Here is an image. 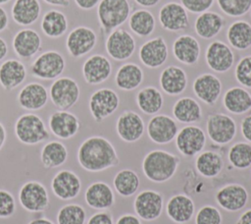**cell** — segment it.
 Masks as SVG:
<instances>
[{
    "label": "cell",
    "mask_w": 251,
    "mask_h": 224,
    "mask_svg": "<svg viewBox=\"0 0 251 224\" xmlns=\"http://www.w3.org/2000/svg\"><path fill=\"white\" fill-rule=\"evenodd\" d=\"M86 224H114V220L111 213L105 210H100L92 214L88 218Z\"/></svg>",
    "instance_id": "obj_50"
},
{
    "label": "cell",
    "mask_w": 251,
    "mask_h": 224,
    "mask_svg": "<svg viewBox=\"0 0 251 224\" xmlns=\"http://www.w3.org/2000/svg\"><path fill=\"white\" fill-rule=\"evenodd\" d=\"M146 132L154 143L167 144L176 139L178 126L173 117L166 114H156L148 121Z\"/></svg>",
    "instance_id": "obj_16"
},
{
    "label": "cell",
    "mask_w": 251,
    "mask_h": 224,
    "mask_svg": "<svg viewBox=\"0 0 251 224\" xmlns=\"http://www.w3.org/2000/svg\"><path fill=\"white\" fill-rule=\"evenodd\" d=\"M230 165L236 169H246L251 166V143L238 141L233 143L227 153Z\"/></svg>",
    "instance_id": "obj_43"
},
{
    "label": "cell",
    "mask_w": 251,
    "mask_h": 224,
    "mask_svg": "<svg viewBox=\"0 0 251 224\" xmlns=\"http://www.w3.org/2000/svg\"><path fill=\"white\" fill-rule=\"evenodd\" d=\"M175 140L177 150L184 156L192 157L203 150L207 137L200 127L187 125L177 132Z\"/></svg>",
    "instance_id": "obj_13"
},
{
    "label": "cell",
    "mask_w": 251,
    "mask_h": 224,
    "mask_svg": "<svg viewBox=\"0 0 251 224\" xmlns=\"http://www.w3.org/2000/svg\"><path fill=\"white\" fill-rule=\"evenodd\" d=\"M26 75L25 65L18 59H6L0 64V85L7 91L20 86L25 81Z\"/></svg>",
    "instance_id": "obj_28"
},
{
    "label": "cell",
    "mask_w": 251,
    "mask_h": 224,
    "mask_svg": "<svg viewBox=\"0 0 251 224\" xmlns=\"http://www.w3.org/2000/svg\"><path fill=\"white\" fill-rule=\"evenodd\" d=\"M205 62L213 72L224 74L232 68L235 62L234 52L227 43L216 39L211 41L205 49Z\"/></svg>",
    "instance_id": "obj_12"
},
{
    "label": "cell",
    "mask_w": 251,
    "mask_h": 224,
    "mask_svg": "<svg viewBox=\"0 0 251 224\" xmlns=\"http://www.w3.org/2000/svg\"><path fill=\"white\" fill-rule=\"evenodd\" d=\"M222 82L212 73L198 75L192 84L195 96L207 105H214L222 93Z\"/></svg>",
    "instance_id": "obj_23"
},
{
    "label": "cell",
    "mask_w": 251,
    "mask_h": 224,
    "mask_svg": "<svg viewBox=\"0 0 251 224\" xmlns=\"http://www.w3.org/2000/svg\"><path fill=\"white\" fill-rule=\"evenodd\" d=\"M166 211L172 221L177 224H184L192 219L195 205L189 196L183 194H177L168 200Z\"/></svg>",
    "instance_id": "obj_31"
},
{
    "label": "cell",
    "mask_w": 251,
    "mask_h": 224,
    "mask_svg": "<svg viewBox=\"0 0 251 224\" xmlns=\"http://www.w3.org/2000/svg\"><path fill=\"white\" fill-rule=\"evenodd\" d=\"M9 26V16L7 11L0 6V32L4 31Z\"/></svg>",
    "instance_id": "obj_54"
},
{
    "label": "cell",
    "mask_w": 251,
    "mask_h": 224,
    "mask_svg": "<svg viewBox=\"0 0 251 224\" xmlns=\"http://www.w3.org/2000/svg\"><path fill=\"white\" fill-rule=\"evenodd\" d=\"M47 88L40 83L30 82L25 84L17 95L18 104L26 111H38L44 108L48 102Z\"/></svg>",
    "instance_id": "obj_24"
},
{
    "label": "cell",
    "mask_w": 251,
    "mask_h": 224,
    "mask_svg": "<svg viewBox=\"0 0 251 224\" xmlns=\"http://www.w3.org/2000/svg\"><path fill=\"white\" fill-rule=\"evenodd\" d=\"M144 80L142 68L133 62L122 64L115 75V84L117 87L124 91L136 89Z\"/></svg>",
    "instance_id": "obj_32"
},
{
    "label": "cell",
    "mask_w": 251,
    "mask_h": 224,
    "mask_svg": "<svg viewBox=\"0 0 251 224\" xmlns=\"http://www.w3.org/2000/svg\"><path fill=\"white\" fill-rule=\"evenodd\" d=\"M223 105L231 114H245L251 110V93L244 87L232 86L225 92Z\"/></svg>",
    "instance_id": "obj_34"
},
{
    "label": "cell",
    "mask_w": 251,
    "mask_h": 224,
    "mask_svg": "<svg viewBox=\"0 0 251 224\" xmlns=\"http://www.w3.org/2000/svg\"><path fill=\"white\" fill-rule=\"evenodd\" d=\"M76 158L79 166L88 172H101L119 164L113 143L102 136H91L78 146Z\"/></svg>",
    "instance_id": "obj_1"
},
{
    "label": "cell",
    "mask_w": 251,
    "mask_h": 224,
    "mask_svg": "<svg viewBox=\"0 0 251 224\" xmlns=\"http://www.w3.org/2000/svg\"><path fill=\"white\" fill-rule=\"evenodd\" d=\"M129 30L138 37H149L156 28V18L152 12L145 8L133 11L128 20Z\"/></svg>",
    "instance_id": "obj_38"
},
{
    "label": "cell",
    "mask_w": 251,
    "mask_h": 224,
    "mask_svg": "<svg viewBox=\"0 0 251 224\" xmlns=\"http://www.w3.org/2000/svg\"><path fill=\"white\" fill-rule=\"evenodd\" d=\"M172 52L179 63L192 66L198 63L201 55V45L196 37L191 34H180L173 42Z\"/></svg>",
    "instance_id": "obj_25"
},
{
    "label": "cell",
    "mask_w": 251,
    "mask_h": 224,
    "mask_svg": "<svg viewBox=\"0 0 251 224\" xmlns=\"http://www.w3.org/2000/svg\"><path fill=\"white\" fill-rule=\"evenodd\" d=\"M250 17H251V15H250Z\"/></svg>",
    "instance_id": "obj_62"
},
{
    "label": "cell",
    "mask_w": 251,
    "mask_h": 224,
    "mask_svg": "<svg viewBox=\"0 0 251 224\" xmlns=\"http://www.w3.org/2000/svg\"><path fill=\"white\" fill-rule=\"evenodd\" d=\"M174 119L182 124L197 123L202 119V108L199 102L189 96L178 98L172 109Z\"/></svg>",
    "instance_id": "obj_35"
},
{
    "label": "cell",
    "mask_w": 251,
    "mask_h": 224,
    "mask_svg": "<svg viewBox=\"0 0 251 224\" xmlns=\"http://www.w3.org/2000/svg\"><path fill=\"white\" fill-rule=\"evenodd\" d=\"M75 5L84 11H89L97 7L100 0H74Z\"/></svg>",
    "instance_id": "obj_52"
},
{
    "label": "cell",
    "mask_w": 251,
    "mask_h": 224,
    "mask_svg": "<svg viewBox=\"0 0 251 224\" xmlns=\"http://www.w3.org/2000/svg\"><path fill=\"white\" fill-rule=\"evenodd\" d=\"M115 224H141V222L138 216L127 213L121 215Z\"/></svg>",
    "instance_id": "obj_53"
},
{
    "label": "cell",
    "mask_w": 251,
    "mask_h": 224,
    "mask_svg": "<svg viewBox=\"0 0 251 224\" xmlns=\"http://www.w3.org/2000/svg\"><path fill=\"white\" fill-rule=\"evenodd\" d=\"M136 104L146 115H156L164 105L162 92L155 86H145L136 94Z\"/></svg>",
    "instance_id": "obj_40"
},
{
    "label": "cell",
    "mask_w": 251,
    "mask_h": 224,
    "mask_svg": "<svg viewBox=\"0 0 251 224\" xmlns=\"http://www.w3.org/2000/svg\"><path fill=\"white\" fill-rule=\"evenodd\" d=\"M43 1L50 6H56V7L67 8L70 5V0H43Z\"/></svg>",
    "instance_id": "obj_58"
},
{
    "label": "cell",
    "mask_w": 251,
    "mask_h": 224,
    "mask_svg": "<svg viewBox=\"0 0 251 224\" xmlns=\"http://www.w3.org/2000/svg\"><path fill=\"white\" fill-rule=\"evenodd\" d=\"M115 191L122 196L127 197L133 196L140 185L138 175L131 169H123L119 171L113 180Z\"/></svg>",
    "instance_id": "obj_42"
},
{
    "label": "cell",
    "mask_w": 251,
    "mask_h": 224,
    "mask_svg": "<svg viewBox=\"0 0 251 224\" xmlns=\"http://www.w3.org/2000/svg\"><path fill=\"white\" fill-rule=\"evenodd\" d=\"M164 197L153 190H144L135 196L133 207L136 215L145 221L158 219L163 211Z\"/></svg>",
    "instance_id": "obj_20"
},
{
    "label": "cell",
    "mask_w": 251,
    "mask_h": 224,
    "mask_svg": "<svg viewBox=\"0 0 251 224\" xmlns=\"http://www.w3.org/2000/svg\"><path fill=\"white\" fill-rule=\"evenodd\" d=\"M26 224H55L52 220L46 217H37L34 219H31Z\"/></svg>",
    "instance_id": "obj_60"
},
{
    "label": "cell",
    "mask_w": 251,
    "mask_h": 224,
    "mask_svg": "<svg viewBox=\"0 0 251 224\" xmlns=\"http://www.w3.org/2000/svg\"><path fill=\"white\" fill-rule=\"evenodd\" d=\"M40 14L39 0H15L11 8L13 21L21 27H29L35 24Z\"/></svg>",
    "instance_id": "obj_33"
},
{
    "label": "cell",
    "mask_w": 251,
    "mask_h": 224,
    "mask_svg": "<svg viewBox=\"0 0 251 224\" xmlns=\"http://www.w3.org/2000/svg\"><path fill=\"white\" fill-rule=\"evenodd\" d=\"M53 195L61 200H72L81 191L80 178L72 170L63 169L58 171L50 184Z\"/></svg>",
    "instance_id": "obj_18"
},
{
    "label": "cell",
    "mask_w": 251,
    "mask_h": 224,
    "mask_svg": "<svg viewBox=\"0 0 251 224\" xmlns=\"http://www.w3.org/2000/svg\"><path fill=\"white\" fill-rule=\"evenodd\" d=\"M234 78L244 88L251 89V55L242 56L234 68Z\"/></svg>",
    "instance_id": "obj_46"
},
{
    "label": "cell",
    "mask_w": 251,
    "mask_h": 224,
    "mask_svg": "<svg viewBox=\"0 0 251 224\" xmlns=\"http://www.w3.org/2000/svg\"><path fill=\"white\" fill-rule=\"evenodd\" d=\"M17 210V203L13 194L7 190L0 189V218H10Z\"/></svg>",
    "instance_id": "obj_48"
},
{
    "label": "cell",
    "mask_w": 251,
    "mask_h": 224,
    "mask_svg": "<svg viewBox=\"0 0 251 224\" xmlns=\"http://www.w3.org/2000/svg\"><path fill=\"white\" fill-rule=\"evenodd\" d=\"M145 131V124L142 117L134 111L126 110L117 119L116 132L119 138L126 142L139 140Z\"/></svg>",
    "instance_id": "obj_22"
},
{
    "label": "cell",
    "mask_w": 251,
    "mask_h": 224,
    "mask_svg": "<svg viewBox=\"0 0 251 224\" xmlns=\"http://www.w3.org/2000/svg\"><path fill=\"white\" fill-rule=\"evenodd\" d=\"M48 129L57 139L70 140L78 133L80 121L69 110H57L48 118Z\"/></svg>",
    "instance_id": "obj_17"
},
{
    "label": "cell",
    "mask_w": 251,
    "mask_h": 224,
    "mask_svg": "<svg viewBox=\"0 0 251 224\" xmlns=\"http://www.w3.org/2000/svg\"><path fill=\"white\" fill-rule=\"evenodd\" d=\"M158 20L162 28L171 32L181 31L189 26L188 12L176 1L167 2L160 8Z\"/></svg>",
    "instance_id": "obj_15"
},
{
    "label": "cell",
    "mask_w": 251,
    "mask_h": 224,
    "mask_svg": "<svg viewBox=\"0 0 251 224\" xmlns=\"http://www.w3.org/2000/svg\"><path fill=\"white\" fill-rule=\"evenodd\" d=\"M214 3L215 0H180V4L187 12L197 15L209 11Z\"/></svg>",
    "instance_id": "obj_49"
},
{
    "label": "cell",
    "mask_w": 251,
    "mask_h": 224,
    "mask_svg": "<svg viewBox=\"0 0 251 224\" xmlns=\"http://www.w3.org/2000/svg\"><path fill=\"white\" fill-rule=\"evenodd\" d=\"M98 41L95 30L86 26L74 28L67 35L66 48L74 58H81L90 53Z\"/></svg>",
    "instance_id": "obj_11"
},
{
    "label": "cell",
    "mask_w": 251,
    "mask_h": 224,
    "mask_svg": "<svg viewBox=\"0 0 251 224\" xmlns=\"http://www.w3.org/2000/svg\"><path fill=\"white\" fill-rule=\"evenodd\" d=\"M18 198L22 207L31 213L43 212L48 209L50 204L48 191L38 181H27L23 184Z\"/></svg>",
    "instance_id": "obj_8"
},
{
    "label": "cell",
    "mask_w": 251,
    "mask_h": 224,
    "mask_svg": "<svg viewBox=\"0 0 251 224\" xmlns=\"http://www.w3.org/2000/svg\"><path fill=\"white\" fill-rule=\"evenodd\" d=\"M40 28L45 36L52 39L59 38L63 36L69 28L68 18L62 11L51 9L42 16Z\"/></svg>",
    "instance_id": "obj_36"
},
{
    "label": "cell",
    "mask_w": 251,
    "mask_h": 224,
    "mask_svg": "<svg viewBox=\"0 0 251 224\" xmlns=\"http://www.w3.org/2000/svg\"><path fill=\"white\" fill-rule=\"evenodd\" d=\"M14 133L18 140L25 145H36L50 137L42 118L32 112L24 113L17 118Z\"/></svg>",
    "instance_id": "obj_4"
},
{
    "label": "cell",
    "mask_w": 251,
    "mask_h": 224,
    "mask_svg": "<svg viewBox=\"0 0 251 224\" xmlns=\"http://www.w3.org/2000/svg\"><path fill=\"white\" fill-rule=\"evenodd\" d=\"M84 199L86 204L96 210H106L115 203V194L105 182L91 183L85 190Z\"/></svg>",
    "instance_id": "obj_29"
},
{
    "label": "cell",
    "mask_w": 251,
    "mask_h": 224,
    "mask_svg": "<svg viewBox=\"0 0 251 224\" xmlns=\"http://www.w3.org/2000/svg\"><path fill=\"white\" fill-rule=\"evenodd\" d=\"M8 51H9V48H8L7 41L0 36V62L4 61V59L8 54Z\"/></svg>",
    "instance_id": "obj_57"
},
{
    "label": "cell",
    "mask_w": 251,
    "mask_h": 224,
    "mask_svg": "<svg viewBox=\"0 0 251 224\" xmlns=\"http://www.w3.org/2000/svg\"><path fill=\"white\" fill-rule=\"evenodd\" d=\"M206 131L214 143L226 145L235 138L237 126L231 116L224 113H213L207 118Z\"/></svg>",
    "instance_id": "obj_10"
},
{
    "label": "cell",
    "mask_w": 251,
    "mask_h": 224,
    "mask_svg": "<svg viewBox=\"0 0 251 224\" xmlns=\"http://www.w3.org/2000/svg\"><path fill=\"white\" fill-rule=\"evenodd\" d=\"M218 204L225 210L235 212L246 206L248 202V192L240 184H227L216 193Z\"/></svg>",
    "instance_id": "obj_26"
},
{
    "label": "cell",
    "mask_w": 251,
    "mask_h": 224,
    "mask_svg": "<svg viewBox=\"0 0 251 224\" xmlns=\"http://www.w3.org/2000/svg\"><path fill=\"white\" fill-rule=\"evenodd\" d=\"M169 58V47L163 36H155L143 42L138 49V59L148 69L162 67Z\"/></svg>",
    "instance_id": "obj_14"
},
{
    "label": "cell",
    "mask_w": 251,
    "mask_h": 224,
    "mask_svg": "<svg viewBox=\"0 0 251 224\" xmlns=\"http://www.w3.org/2000/svg\"><path fill=\"white\" fill-rule=\"evenodd\" d=\"M86 211L80 204L68 203L61 206L57 212V224H85Z\"/></svg>",
    "instance_id": "obj_44"
},
{
    "label": "cell",
    "mask_w": 251,
    "mask_h": 224,
    "mask_svg": "<svg viewBox=\"0 0 251 224\" xmlns=\"http://www.w3.org/2000/svg\"><path fill=\"white\" fill-rule=\"evenodd\" d=\"M197 172L204 178L217 177L224 167L222 155L214 150H205L198 154L195 160Z\"/></svg>",
    "instance_id": "obj_41"
},
{
    "label": "cell",
    "mask_w": 251,
    "mask_h": 224,
    "mask_svg": "<svg viewBox=\"0 0 251 224\" xmlns=\"http://www.w3.org/2000/svg\"><path fill=\"white\" fill-rule=\"evenodd\" d=\"M220 10L227 17L240 18L251 11V0H216Z\"/></svg>",
    "instance_id": "obj_45"
},
{
    "label": "cell",
    "mask_w": 251,
    "mask_h": 224,
    "mask_svg": "<svg viewBox=\"0 0 251 224\" xmlns=\"http://www.w3.org/2000/svg\"><path fill=\"white\" fill-rule=\"evenodd\" d=\"M39 158L46 169L61 167L68 160L67 146L60 140L47 141L40 150Z\"/></svg>",
    "instance_id": "obj_39"
},
{
    "label": "cell",
    "mask_w": 251,
    "mask_h": 224,
    "mask_svg": "<svg viewBox=\"0 0 251 224\" xmlns=\"http://www.w3.org/2000/svg\"><path fill=\"white\" fill-rule=\"evenodd\" d=\"M96 8L99 28L103 35L121 28L131 14L128 0H100Z\"/></svg>",
    "instance_id": "obj_3"
},
{
    "label": "cell",
    "mask_w": 251,
    "mask_h": 224,
    "mask_svg": "<svg viewBox=\"0 0 251 224\" xmlns=\"http://www.w3.org/2000/svg\"><path fill=\"white\" fill-rule=\"evenodd\" d=\"M179 157L163 149L149 151L143 158L145 177L154 183H165L172 179L179 165Z\"/></svg>",
    "instance_id": "obj_2"
},
{
    "label": "cell",
    "mask_w": 251,
    "mask_h": 224,
    "mask_svg": "<svg viewBox=\"0 0 251 224\" xmlns=\"http://www.w3.org/2000/svg\"><path fill=\"white\" fill-rule=\"evenodd\" d=\"M11 0H0V6H2V5H5V4H7V3H9Z\"/></svg>",
    "instance_id": "obj_61"
},
{
    "label": "cell",
    "mask_w": 251,
    "mask_h": 224,
    "mask_svg": "<svg viewBox=\"0 0 251 224\" xmlns=\"http://www.w3.org/2000/svg\"><path fill=\"white\" fill-rule=\"evenodd\" d=\"M240 132L242 137L251 143V114L245 116L240 123Z\"/></svg>",
    "instance_id": "obj_51"
},
{
    "label": "cell",
    "mask_w": 251,
    "mask_h": 224,
    "mask_svg": "<svg viewBox=\"0 0 251 224\" xmlns=\"http://www.w3.org/2000/svg\"><path fill=\"white\" fill-rule=\"evenodd\" d=\"M120 106V96L112 88L101 87L93 91L88 100L89 112L97 123L114 114Z\"/></svg>",
    "instance_id": "obj_9"
},
{
    "label": "cell",
    "mask_w": 251,
    "mask_h": 224,
    "mask_svg": "<svg viewBox=\"0 0 251 224\" xmlns=\"http://www.w3.org/2000/svg\"><path fill=\"white\" fill-rule=\"evenodd\" d=\"M7 140V131L2 122H0V150L3 148Z\"/></svg>",
    "instance_id": "obj_59"
},
{
    "label": "cell",
    "mask_w": 251,
    "mask_h": 224,
    "mask_svg": "<svg viewBox=\"0 0 251 224\" xmlns=\"http://www.w3.org/2000/svg\"><path fill=\"white\" fill-rule=\"evenodd\" d=\"M48 93L49 99L58 110H69L77 103L80 88L73 78L60 77L53 81Z\"/></svg>",
    "instance_id": "obj_6"
},
{
    "label": "cell",
    "mask_w": 251,
    "mask_h": 224,
    "mask_svg": "<svg viewBox=\"0 0 251 224\" xmlns=\"http://www.w3.org/2000/svg\"><path fill=\"white\" fill-rule=\"evenodd\" d=\"M66 69V59L57 50L40 53L30 65L31 75L42 81H54L61 77Z\"/></svg>",
    "instance_id": "obj_5"
},
{
    "label": "cell",
    "mask_w": 251,
    "mask_h": 224,
    "mask_svg": "<svg viewBox=\"0 0 251 224\" xmlns=\"http://www.w3.org/2000/svg\"><path fill=\"white\" fill-rule=\"evenodd\" d=\"M12 46L20 59L28 60L40 52L42 39L35 29L24 28L19 29L13 36Z\"/></svg>",
    "instance_id": "obj_21"
},
{
    "label": "cell",
    "mask_w": 251,
    "mask_h": 224,
    "mask_svg": "<svg viewBox=\"0 0 251 224\" xmlns=\"http://www.w3.org/2000/svg\"><path fill=\"white\" fill-rule=\"evenodd\" d=\"M224 17L214 11L199 14L194 21V31L202 39L209 40L216 37L225 27Z\"/></svg>",
    "instance_id": "obj_30"
},
{
    "label": "cell",
    "mask_w": 251,
    "mask_h": 224,
    "mask_svg": "<svg viewBox=\"0 0 251 224\" xmlns=\"http://www.w3.org/2000/svg\"><path fill=\"white\" fill-rule=\"evenodd\" d=\"M226 36L232 49L247 50L251 47V24L245 20H235L228 26Z\"/></svg>",
    "instance_id": "obj_37"
},
{
    "label": "cell",
    "mask_w": 251,
    "mask_h": 224,
    "mask_svg": "<svg viewBox=\"0 0 251 224\" xmlns=\"http://www.w3.org/2000/svg\"><path fill=\"white\" fill-rule=\"evenodd\" d=\"M113 66L103 54H92L86 58L81 67L83 80L86 84L96 85L106 82L112 75Z\"/></svg>",
    "instance_id": "obj_19"
},
{
    "label": "cell",
    "mask_w": 251,
    "mask_h": 224,
    "mask_svg": "<svg viewBox=\"0 0 251 224\" xmlns=\"http://www.w3.org/2000/svg\"><path fill=\"white\" fill-rule=\"evenodd\" d=\"M220 210L213 205L202 206L195 215V224H222Z\"/></svg>",
    "instance_id": "obj_47"
},
{
    "label": "cell",
    "mask_w": 251,
    "mask_h": 224,
    "mask_svg": "<svg viewBox=\"0 0 251 224\" xmlns=\"http://www.w3.org/2000/svg\"><path fill=\"white\" fill-rule=\"evenodd\" d=\"M133 1L138 6L147 9V8H153V7L157 6L161 0H133Z\"/></svg>",
    "instance_id": "obj_55"
},
{
    "label": "cell",
    "mask_w": 251,
    "mask_h": 224,
    "mask_svg": "<svg viewBox=\"0 0 251 224\" xmlns=\"http://www.w3.org/2000/svg\"><path fill=\"white\" fill-rule=\"evenodd\" d=\"M235 224H251V208L244 211L239 216V218L237 219Z\"/></svg>",
    "instance_id": "obj_56"
},
{
    "label": "cell",
    "mask_w": 251,
    "mask_h": 224,
    "mask_svg": "<svg viewBox=\"0 0 251 224\" xmlns=\"http://www.w3.org/2000/svg\"><path fill=\"white\" fill-rule=\"evenodd\" d=\"M105 50L114 61L124 62L134 54L136 41L128 30L119 28L108 33L105 40Z\"/></svg>",
    "instance_id": "obj_7"
},
{
    "label": "cell",
    "mask_w": 251,
    "mask_h": 224,
    "mask_svg": "<svg viewBox=\"0 0 251 224\" xmlns=\"http://www.w3.org/2000/svg\"><path fill=\"white\" fill-rule=\"evenodd\" d=\"M187 83L188 79L185 70L176 65L165 67L159 77L161 89L171 96L181 94L186 89Z\"/></svg>",
    "instance_id": "obj_27"
}]
</instances>
